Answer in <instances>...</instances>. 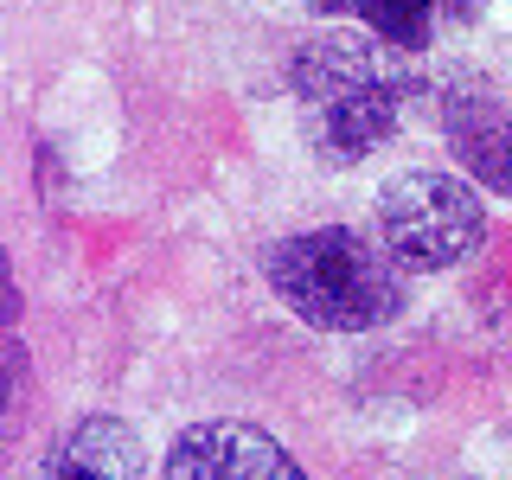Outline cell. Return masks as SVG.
<instances>
[{"label": "cell", "mask_w": 512, "mask_h": 480, "mask_svg": "<svg viewBox=\"0 0 512 480\" xmlns=\"http://www.w3.org/2000/svg\"><path fill=\"white\" fill-rule=\"evenodd\" d=\"M141 468H148V455H141L135 423L96 410V416H77V423L32 461L26 480H141Z\"/></svg>", "instance_id": "cell-6"}, {"label": "cell", "mask_w": 512, "mask_h": 480, "mask_svg": "<svg viewBox=\"0 0 512 480\" xmlns=\"http://www.w3.org/2000/svg\"><path fill=\"white\" fill-rule=\"evenodd\" d=\"M480 7H487V0H436V13H448V20H480Z\"/></svg>", "instance_id": "cell-9"}, {"label": "cell", "mask_w": 512, "mask_h": 480, "mask_svg": "<svg viewBox=\"0 0 512 480\" xmlns=\"http://www.w3.org/2000/svg\"><path fill=\"white\" fill-rule=\"evenodd\" d=\"M378 237L404 276H442L487 244V205L461 173L404 167L378 186Z\"/></svg>", "instance_id": "cell-3"}, {"label": "cell", "mask_w": 512, "mask_h": 480, "mask_svg": "<svg viewBox=\"0 0 512 480\" xmlns=\"http://www.w3.org/2000/svg\"><path fill=\"white\" fill-rule=\"evenodd\" d=\"M269 288L320 333H372L404 314V269L352 224H314L269 250Z\"/></svg>", "instance_id": "cell-2"}, {"label": "cell", "mask_w": 512, "mask_h": 480, "mask_svg": "<svg viewBox=\"0 0 512 480\" xmlns=\"http://www.w3.org/2000/svg\"><path fill=\"white\" fill-rule=\"evenodd\" d=\"M13 314H20V295H13V269L0 256V327H13Z\"/></svg>", "instance_id": "cell-8"}, {"label": "cell", "mask_w": 512, "mask_h": 480, "mask_svg": "<svg viewBox=\"0 0 512 480\" xmlns=\"http://www.w3.org/2000/svg\"><path fill=\"white\" fill-rule=\"evenodd\" d=\"M308 7L327 13V20L359 26L365 39L391 45V52H404V58H416L436 39V0H308Z\"/></svg>", "instance_id": "cell-7"}, {"label": "cell", "mask_w": 512, "mask_h": 480, "mask_svg": "<svg viewBox=\"0 0 512 480\" xmlns=\"http://www.w3.org/2000/svg\"><path fill=\"white\" fill-rule=\"evenodd\" d=\"M436 103H442L448 154L461 160V173H474L487 192H506L512 186V116H506L500 77H487L480 64H455L442 77Z\"/></svg>", "instance_id": "cell-4"}, {"label": "cell", "mask_w": 512, "mask_h": 480, "mask_svg": "<svg viewBox=\"0 0 512 480\" xmlns=\"http://www.w3.org/2000/svg\"><path fill=\"white\" fill-rule=\"evenodd\" d=\"M288 96L301 116V141L327 167H359L397 135L416 77L410 58L359 32H320L288 58Z\"/></svg>", "instance_id": "cell-1"}, {"label": "cell", "mask_w": 512, "mask_h": 480, "mask_svg": "<svg viewBox=\"0 0 512 480\" xmlns=\"http://www.w3.org/2000/svg\"><path fill=\"white\" fill-rule=\"evenodd\" d=\"M167 480H308L301 461L244 416H205L167 442Z\"/></svg>", "instance_id": "cell-5"}]
</instances>
